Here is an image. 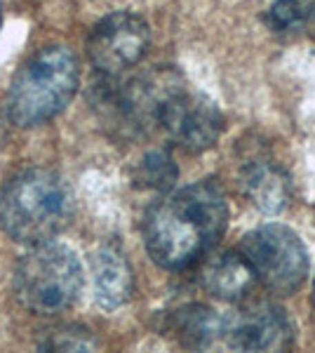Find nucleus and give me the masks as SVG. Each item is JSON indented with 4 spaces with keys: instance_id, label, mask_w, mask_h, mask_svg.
<instances>
[{
    "instance_id": "obj_12",
    "label": "nucleus",
    "mask_w": 315,
    "mask_h": 353,
    "mask_svg": "<svg viewBox=\"0 0 315 353\" xmlns=\"http://www.w3.org/2000/svg\"><path fill=\"white\" fill-rule=\"evenodd\" d=\"M170 332L188 349H207L216 339H223V318L210 306L186 304L170 316Z\"/></svg>"
},
{
    "instance_id": "obj_8",
    "label": "nucleus",
    "mask_w": 315,
    "mask_h": 353,
    "mask_svg": "<svg viewBox=\"0 0 315 353\" xmlns=\"http://www.w3.org/2000/svg\"><path fill=\"white\" fill-rule=\"evenodd\" d=\"M296 325L287 311L259 301L223 318V341L236 351H285L294 344Z\"/></svg>"
},
{
    "instance_id": "obj_17",
    "label": "nucleus",
    "mask_w": 315,
    "mask_h": 353,
    "mask_svg": "<svg viewBox=\"0 0 315 353\" xmlns=\"http://www.w3.org/2000/svg\"><path fill=\"white\" fill-rule=\"evenodd\" d=\"M0 24H3V5H0Z\"/></svg>"
},
{
    "instance_id": "obj_1",
    "label": "nucleus",
    "mask_w": 315,
    "mask_h": 353,
    "mask_svg": "<svg viewBox=\"0 0 315 353\" xmlns=\"http://www.w3.org/2000/svg\"><path fill=\"white\" fill-rule=\"evenodd\" d=\"M226 226V193L214 179H205L167 193L148 208L144 243L158 266L184 271L221 241Z\"/></svg>"
},
{
    "instance_id": "obj_14",
    "label": "nucleus",
    "mask_w": 315,
    "mask_h": 353,
    "mask_svg": "<svg viewBox=\"0 0 315 353\" xmlns=\"http://www.w3.org/2000/svg\"><path fill=\"white\" fill-rule=\"evenodd\" d=\"M315 17V0H276L266 12V24L273 33L301 31Z\"/></svg>"
},
{
    "instance_id": "obj_5",
    "label": "nucleus",
    "mask_w": 315,
    "mask_h": 353,
    "mask_svg": "<svg viewBox=\"0 0 315 353\" xmlns=\"http://www.w3.org/2000/svg\"><path fill=\"white\" fill-rule=\"evenodd\" d=\"M256 281L273 294L296 292L308 276L306 245L294 231L283 224H266L250 231L240 243Z\"/></svg>"
},
{
    "instance_id": "obj_4",
    "label": "nucleus",
    "mask_w": 315,
    "mask_h": 353,
    "mask_svg": "<svg viewBox=\"0 0 315 353\" xmlns=\"http://www.w3.org/2000/svg\"><path fill=\"white\" fill-rule=\"evenodd\" d=\"M85 278L76 254L64 245L40 243L19 259L14 269V294L36 316L64 313L78 301Z\"/></svg>"
},
{
    "instance_id": "obj_18",
    "label": "nucleus",
    "mask_w": 315,
    "mask_h": 353,
    "mask_svg": "<svg viewBox=\"0 0 315 353\" xmlns=\"http://www.w3.org/2000/svg\"><path fill=\"white\" fill-rule=\"evenodd\" d=\"M313 304H315V283H313Z\"/></svg>"
},
{
    "instance_id": "obj_2",
    "label": "nucleus",
    "mask_w": 315,
    "mask_h": 353,
    "mask_svg": "<svg viewBox=\"0 0 315 353\" xmlns=\"http://www.w3.org/2000/svg\"><path fill=\"white\" fill-rule=\"evenodd\" d=\"M73 208L64 176L45 168L21 170L0 191V226L14 243H50L71 224Z\"/></svg>"
},
{
    "instance_id": "obj_11",
    "label": "nucleus",
    "mask_w": 315,
    "mask_h": 353,
    "mask_svg": "<svg viewBox=\"0 0 315 353\" xmlns=\"http://www.w3.org/2000/svg\"><path fill=\"white\" fill-rule=\"evenodd\" d=\"M256 283V273L243 252H221L200 269V285L221 301H238Z\"/></svg>"
},
{
    "instance_id": "obj_15",
    "label": "nucleus",
    "mask_w": 315,
    "mask_h": 353,
    "mask_svg": "<svg viewBox=\"0 0 315 353\" xmlns=\"http://www.w3.org/2000/svg\"><path fill=\"white\" fill-rule=\"evenodd\" d=\"M94 346V339L80 327L52 330L48 337L40 341V349L45 351H92Z\"/></svg>"
},
{
    "instance_id": "obj_10",
    "label": "nucleus",
    "mask_w": 315,
    "mask_h": 353,
    "mask_svg": "<svg viewBox=\"0 0 315 353\" xmlns=\"http://www.w3.org/2000/svg\"><path fill=\"white\" fill-rule=\"evenodd\" d=\"M92 281L94 299L104 309H120L125 306L134 292V273L128 257L118 248L96 250L92 254Z\"/></svg>"
},
{
    "instance_id": "obj_7",
    "label": "nucleus",
    "mask_w": 315,
    "mask_h": 353,
    "mask_svg": "<svg viewBox=\"0 0 315 353\" xmlns=\"http://www.w3.org/2000/svg\"><path fill=\"white\" fill-rule=\"evenodd\" d=\"M158 128L188 153H203L219 141L223 132V116L207 94L188 90L174 92L163 106Z\"/></svg>"
},
{
    "instance_id": "obj_13",
    "label": "nucleus",
    "mask_w": 315,
    "mask_h": 353,
    "mask_svg": "<svg viewBox=\"0 0 315 353\" xmlns=\"http://www.w3.org/2000/svg\"><path fill=\"white\" fill-rule=\"evenodd\" d=\"M176 176H179V168H176L174 158L170 156V151L156 149V151H148L139 161V165H136L134 184L139 189L165 193L174 186Z\"/></svg>"
},
{
    "instance_id": "obj_16",
    "label": "nucleus",
    "mask_w": 315,
    "mask_h": 353,
    "mask_svg": "<svg viewBox=\"0 0 315 353\" xmlns=\"http://www.w3.org/2000/svg\"><path fill=\"white\" fill-rule=\"evenodd\" d=\"M5 137H8V118L0 113V146H3Z\"/></svg>"
},
{
    "instance_id": "obj_9",
    "label": "nucleus",
    "mask_w": 315,
    "mask_h": 353,
    "mask_svg": "<svg viewBox=\"0 0 315 353\" xmlns=\"http://www.w3.org/2000/svg\"><path fill=\"white\" fill-rule=\"evenodd\" d=\"M240 186L254 208L266 214H278L292 198L289 174L271 158L254 156L240 168Z\"/></svg>"
},
{
    "instance_id": "obj_6",
    "label": "nucleus",
    "mask_w": 315,
    "mask_h": 353,
    "mask_svg": "<svg viewBox=\"0 0 315 353\" xmlns=\"http://www.w3.org/2000/svg\"><path fill=\"white\" fill-rule=\"evenodd\" d=\"M151 48V28L134 12H111L99 19L88 38V57L99 73L120 76L136 66Z\"/></svg>"
},
{
    "instance_id": "obj_3",
    "label": "nucleus",
    "mask_w": 315,
    "mask_h": 353,
    "mask_svg": "<svg viewBox=\"0 0 315 353\" xmlns=\"http://www.w3.org/2000/svg\"><path fill=\"white\" fill-rule=\"evenodd\" d=\"M80 85L76 54L64 45H48L21 64L8 94L10 121L36 128L59 116L73 101Z\"/></svg>"
}]
</instances>
